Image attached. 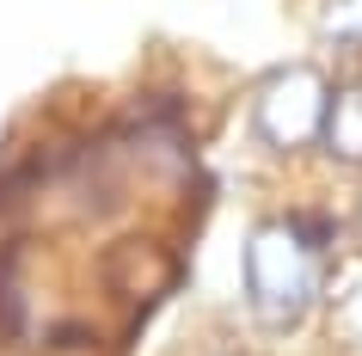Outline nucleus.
<instances>
[{"label":"nucleus","mask_w":362,"mask_h":356,"mask_svg":"<svg viewBox=\"0 0 362 356\" xmlns=\"http://www.w3.org/2000/svg\"><path fill=\"white\" fill-rule=\"evenodd\" d=\"M325 246L332 227L320 215H270L246 234V301L258 326L295 332L325 289Z\"/></svg>","instance_id":"obj_1"},{"label":"nucleus","mask_w":362,"mask_h":356,"mask_svg":"<svg viewBox=\"0 0 362 356\" xmlns=\"http://www.w3.org/2000/svg\"><path fill=\"white\" fill-rule=\"evenodd\" d=\"M332 80L313 68V62H283L258 80V98H252V123H258V142L276 154L313 148L325 142V117H332Z\"/></svg>","instance_id":"obj_2"},{"label":"nucleus","mask_w":362,"mask_h":356,"mask_svg":"<svg viewBox=\"0 0 362 356\" xmlns=\"http://www.w3.org/2000/svg\"><path fill=\"white\" fill-rule=\"evenodd\" d=\"M320 148L332 154V160H344V166H362V86H338Z\"/></svg>","instance_id":"obj_3"},{"label":"nucleus","mask_w":362,"mask_h":356,"mask_svg":"<svg viewBox=\"0 0 362 356\" xmlns=\"http://www.w3.org/2000/svg\"><path fill=\"white\" fill-rule=\"evenodd\" d=\"M320 38L338 50H362V0H325L320 6Z\"/></svg>","instance_id":"obj_4"}]
</instances>
